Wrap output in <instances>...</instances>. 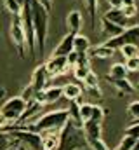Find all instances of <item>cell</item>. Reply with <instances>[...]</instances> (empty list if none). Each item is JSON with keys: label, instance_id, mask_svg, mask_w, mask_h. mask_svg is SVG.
<instances>
[{"label": "cell", "instance_id": "obj_31", "mask_svg": "<svg viewBox=\"0 0 139 150\" xmlns=\"http://www.w3.org/2000/svg\"><path fill=\"white\" fill-rule=\"evenodd\" d=\"M4 7H5V9H7V12H11L12 16L21 12V5H19L16 0H4Z\"/></svg>", "mask_w": 139, "mask_h": 150}, {"label": "cell", "instance_id": "obj_38", "mask_svg": "<svg viewBox=\"0 0 139 150\" xmlns=\"http://www.w3.org/2000/svg\"><path fill=\"white\" fill-rule=\"evenodd\" d=\"M106 2H108L110 9H122V7H124L122 0H106Z\"/></svg>", "mask_w": 139, "mask_h": 150}, {"label": "cell", "instance_id": "obj_22", "mask_svg": "<svg viewBox=\"0 0 139 150\" xmlns=\"http://www.w3.org/2000/svg\"><path fill=\"white\" fill-rule=\"evenodd\" d=\"M115 87L118 89V94H120V96H122V94H131V93L134 91V86L131 84V80H129L127 77L115 80Z\"/></svg>", "mask_w": 139, "mask_h": 150}, {"label": "cell", "instance_id": "obj_24", "mask_svg": "<svg viewBox=\"0 0 139 150\" xmlns=\"http://www.w3.org/2000/svg\"><path fill=\"white\" fill-rule=\"evenodd\" d=\"M16 145V140L7 133V131H2L0 129V150H9L11 147Z\"/></svg>", "mask_w": 139, "mask_h": 150}, {"label": "cell", "instance_id": "obj_43", "mask_svg": "<svg viewBox=\"0 0 139 150\" xmlns=\"http://www.w3.org/2000/svg\"><path fill=\"white\" fill-rule=\"evenodd\" d=\"M16 2H18V4H19V5H21V7H23V4H25V2H26V0H16Z\"/></svg>", "mask_w": 139, "mask_h": 150}, {"label": "cell", "instance_id": "obj_15", "mask_svg": "<svg viewBox=\"0 0 139 150\" xmlns=\"http://www.w3.org/2000/svg\"><path fill=\"white\" fill-rule=\"evenodd\" d=\"M42 136V150H56L59 145V131L44 133Z\"/></svg>", "mask_w": 139, "mask_h": 150}, {"label": "cell", "instance_id": "obj_34", "mask_svg": "<svg viewBox=\"0 0 139 150\" xmlns=\"http://www.w3.org/2000/svg\"><path fill=\"white\" fill-rule=\"evenodd\" d=\"M66 61H68L70 68L77 67V65L80 63V52H77V51H71L70 54H66Z\"/></svg>", "mask_w": 139, "mask_h": 150}, {"label": "cell", "instance_id": "obj_13", "mask_svg": "<svg viewBox=\"0 0 139 150\" xmlns=\"http://www.w3.org/2000/svg\"><path fill=\"white\" fill-rule=\"evenodd\" d=\"M124 30H125L124 26H118V25H115V23L108 21L106 18H103V21H101V32H103V35H104L106 38H115V37H118V35H120Z\"/></svg>", "mask_w": 139, "mask_h": 150}, {"label": "cell", "instance_id": "obj_20", "mask_svg": "<svg viewBox=\"0 0 139 150\" xmlns=\"http://www.w3.org/2000/svg\"><path fill=\"white\" fill-rule=\"evenodd\" d=\"M127 75H129V70L125 68L124 63H115V65H111V68H110L108 79H111V80H118V79H125Z\"/></svg>", "mask_w": 139, "mask_h": 150}, {"label": "cell", "instance_id": "obj_30", "mask_svg": "<svg viewBox=\"0 0 139 150\" xmlns=\"http://www.w3.org/2000/svg\"><path fill=\"white\" fill-rule=\"evenodd\" d=\"M124 65H125V68L129 70V74H131V72H139V54L138 56H132V58H127Z\"/></svg>", "mask_w": 139, "mask_h": 150}, {"label": "cell", "instance_id": "obj_44", "mask_svg": "<svg viewBox=\"0 0 139 150\" xmlns=\"http://www.w3.org/2000/svg\"><path fill=\"white\" fill-rule=\"evenodd\" d=\"M134 89H138V91H139V82L136 84V87H134Z\"/></svg>", "mask_w": 139, "mask_h": 150}, {"label": "cell", "instance_id": "obj_4", "mask_svg": "<svg viewBox=\"0 0 139 150\" xmlns=\"http://www.w3.org/2000/svg\"><path fill=\"white\" fill-rule=\"evenodd\" d=\"M19 19H21V25H23V30H25V37H26V49L30 52V58L33 59L37 51H35V32H33V16H32V4L30 0H26L21 7V12H19Z\"/></svg>", "mask_w": 139, "mask_h": 150}, {"label": "cell", "instance_id": "obj_37", "mask_svg": "<svg viewBox=\"0 0 139 150\" xmlns=\"http://www.w3.org/2000/svg\"><path fill=\"white\" fill-rule=\"evenodd\" d=\"M89 147L92 150H108V147L104 145V142L99 138V140H92V142H89Z\"/></svg>", "mask_w": 139, "mask_h": 150}, {"label": "cell", "instance_id": "obj_19", "mask_svg": "<svg viewBox=\"0 0 139 150\" xmlns=\"http://www.w3.org/2000/svg\"><path fill=\"white\" fill-rule=\"evenodd\" d=\"M89 49H91V40H89V37L77 33L75 38H73V51H77V52H89Z\"/></svg>", "mask_w": 139, "mask_h": 150}, {"label": "cell", "instance_id": "obj_1", "mask_svg": "<svg viewBox=\"0 0 139 150\" xmlns=\"http://www.w3.org/2000/svg\"><path fill=\"white\" fill-rule=\"evenodd\" d=\"M87 138L80 122L68 119L66 124L59 129V145L56 150H82L87 149Z\"/></svg>", "mask_w": 139, "mask_h": 150}, {"label": "cell", "instance_id": "obj_33", "mask_svg": "<svg viewBox=\"0 0 139 150\" xmlns=\"http://www.w3.org/2000/svg\"><path fill=\"white\" fill-rule=\"evenodd\" d=\"M91 119L96 120V122H103V119H104V108L103 107L92 105V115H91Z\"/></svg>", "mask_w": 139, "mask_h": 150}, {"label": "cell", "instance_id": "obj_9", "mask_svg": "<svg viewBox=\"0 0 139 150\" xmlns=\"http://www.w3.org/2000/svg\"><path fill=\"white\" fill-rule=\"evenodd\" d=\"M47 79H49V74H47L45 63H44V65H38V67L33 70L32 82H30V84H32V87L35 89V93H37V91L45 89V86H47Z\"/></svg>", "mask_w": 139, "mask_h": 150}, {"label": "cell", "instance_id": "obj_16", "mask_svg": "<svg viewBox=\"0 0 139 150\" xmlns=\"http://www.w3.org/2000/svg\"><path fill=\"white\" fill-rule=\"evenodd\" d=\"M89 56L99 58V59H108V58L115 56V49L108 47L103 42V44H99V45H96V47H91V49H89Z\"/></svg>", "mask_w": 139, "mask_h": 150}, {"label": "cell", "instance_id": "obj_27", "mask_svg": "<svg viewBox=\"0 0 139 150\" xmlns=\"http://www.w3.org/2000/svg\"><path fill=\"white\" fill-rule=\"evenodd\" d=\"M84 84H85L87 89H96V87H99V79H98V75L91 70L87 74V77L84 79Z\"/></svg>", "mask_w": 139, "mask_h": 150}, {"label": "cell", "instance_id": "obj_29", "mask_svg": "<svg viewBox=\"0 0 139 150\" xmlns=\"http://www.w3.org/2000/svg\"><path fill=\"white\" fill-rule=\"evenodd\" d=\"M136 142H138V140H134L132 136H127V134H125V136L122 138V142L117 145L115 150H132V147L136 145Z\"/></svg>", "mask_w": 139, "mask_h": 150}, {"label": "cell", "instance_id": "obj_25", "mask_svg": "<svg viewBox=\"0 0 139 150\" xmlns=\"http://www.w3.org/2000/svg\"><path fill=\"white\" fill-rule=\"evenodd\" d=\"M91 72V65H77L73 67V77L80 82H84V79L87 77V74Z\"/></svg>", "mask_w": 139, "mask_h": 150}, {"label": "cell", "instance_id": "obj_32", "mask_svg": "<svg viewBox=\"0 0 139 150\" xmlns=\"http://www.w3.org/2000/svg\"><path fill=\"white\" fill-rule=\"evenodd\" d=\"M125 134L132 136L134 140H139V119H136L129 127H125Z\"/></svg>", "mask_w": 139, "mask_h": 150}, {"label": "cell", "instance_id": "obj_42", "mask_svg": "<svg viewBox=\"0 0 139 150\" xmlns=\"http://www.w3.org/2000/svg\"><path fill=\"white\" fill-rule=\"evenodd\" d=\"M132 150H139V140H138V142H136V145L132 147Z\"/></svg>", "mask_w": 139, "mask_h": 150}, {"label": "cell", "instance_id": "obj_2", "mask_svg": "<svg viewBox=\"0 0 139 150\" xmlns=\"http://www.w3.org/2000/svg\"><path fill=\"white\" fill-rule=\"evenodd\" d=\"M32 4V16H33V32H35V51L37 54L44 56L45 52V38H47V30H49V11L38 2V0H30Z\"/></svg>", "mask_w": 139, "mask_h": 150}, {"label": "cell", "instance_id": "obj_21", "mask_svg": "<svg viewBox=\"0 0 139 150\" xmlns=\"http://www.w3.org/2000/svg\"><path fill=\"white\" fill-rule=\"evenodd\" d=\"M44 91H45V103H56L63 96V87H59V86H52Z\"/></svg>", "mask_w": 139, "mask_h": 150}, {"label": "cell", "instance_id": "obj_12", "mask_svg": "<svg viewBox=\"0 0 139 150\" xmlns=\"http://www.w3.org/2000/svg\"><path fill=\"white\" fill-rule=\"evenodd\" d=\"M66 25H68V32L77 35L80 33L82 30V25H84V18H82V12L80 11H71L66 18Z\"/></svg>", "mask_w": 139, "mask_h": 150}, {"label": "cell", "instance_id": "obj_11", "mask_svg": "<svg viewBox=\"0 0 139 150\" xmlns=\"http://www.w3.org/2000/svg\"><path fill=\"white\" fill-rule=\"evenodd\" d=\"M82 127H84V133H85L87 143L92 142V140H99V138H101V122H96V120L89 119L87 122L82 124Z\"/></svg>", "mask_w": 139, "mask_h": 150}, {"label": "cell", "instance_id": "obj_28", "mask_svg": "<svg viewBox=\"0 0 139 150\" xmlns=\"http://www.w3.org/2000/svg\"><path fill=\"white\" fill-rule=\"evenodd\" d=\"M19 98L26 103V105H30L32 101H33V98H35V89L32 87V84H28L23 91H21V94H19Z\"/></svg>", "mask_w": 139, "mask_h": 150}, {"label": "cell", "instance_id": "obj_5", "mask_svg": "<svg viewBox=\"0 0 139 150\" xmlns=\"http://www.w3.org/2000/svg\"><path fill=\"white\" fill-rule=\"evenodd\" d=\"M26 108H28V105L19 98V96H14V98H9L4 105H2V108H0V115L9 122V126L12 124V122H18L25 112H26Z\"/></svg>", "mask_w": 139, "mask_h": 150}, {"label": "cell", "instance_id": "obj_17", "mask_svg": "<svg viewBox=\"0 0 139 150\" xmlns=\"http://www.w3.org/2000/svg\"><path fill=\"white\" fill-rule=\"evenodd\" d=\"M80 94H82V87H80L78 84H75V82H68V84L63 86V98H66L68 101L77 100Z\"/></svg>", "mask_w": 139, "mask_h": 150}, {"label": "cell", "instance_id": "obj_3", "mask_svg": "<svg viewBox=\"0 0 139 150\" xmlns=\"http://www.w3.org/2000/svg\"><path fill=\"white\" fill-rule=\"evenodd\" d=\"M70 119V112L68 108H61V110H54V112L44 113L42 117H38L35 122H30L23 127L35 131L38 134H44V133H52V131H59L66 120Z\"/></svg>", "mask_w": 139, "mask_h": 150}, {"label": "cell", "instance_id": "obj_41", "mask_svg": "<svg viewBox=\"0 0 139 150\" xmlns=\"http://www.w3.org/2000/svg\"><path fill=\"white\" fill-rule=\"evenodd\" d=\"M122 4L124 5H131V4H134V0H122Z\"/></svg>", "mask_w": 139, "mask_h": 150}, {"label": "cell", "instance_id": "obj_8", "mask_svg": "<svg viewBox=\"0 0 139 150\" xmlns=\"http://www.w3.org/2000/svg\"><path fill=\"white\" fill-rule=\"evenodd\" d=\"M49 77H59L65 75L70 70V65L66 61V56H51V59L45 63Z\"/></svg>", "mask_w": 139, "mask_h": 150}, {"label": "cell", "instance_id": "obj_35", "mask_svg": "<svg viewBox=\"0 0 139 150\" xmlns=\"http://www.w3.org/2000/svg\"><path fill=\"white\" fill-rule=\"evenodd\" d=\"M122 11H124V14H125V18H127V19H132V18L138 14V7H136V4L124 5V7H122Z\"/></svg>", "mask_w": 139, "mask_h": 150}, {"label": "cell", "instance_id": "obj_10", "mask_svg": "<svg viewBox=\"0 0 139 150\" xmlns=\"http://www.w3.org/2000/svg\"><path fill=\"white\" fill-rule=\"evenodd\" d=\"M73 38H75V35L68 32L65 37L59 40V44L54 47L52 56H66V54H70L73 51Z\"/></svg>", "mask_w": 139, "mask_h": 150}, {"label": "cell", "instance_id": "obj_7", "mask_svg": "<svg viewBox=\"0 0 139 150\" xmlns=\"http://www.w3.org/2000/svg\"><path fill=\"white\" fill-rule=\"evenodd\" d=\"M11 38L16 45V49L19 51V56L25 58L26 56V37H25V30L19 19V14L12 16V23H11Z\"/></svg>", "mask_w": 139, "mask_h": 150}, {"label": "cell", "instance_id": "obj_39", "mask_svg": "<svg viewBox=\"0 0 139 150\" xmlns=\"http://www.w3.org/2000/svg\"><path fill=\"white\" fill-rule=\"evenodd\" d=\"M38 2H40L47 11H51V7H52V0H38Z\"/></svg>", "mask_w": 139, "mask_h": 150}, {"label": "cell", "instance_id": "obj_6", "mask_svg": "<svg viewBox=\"0 0 139 150\" xmlns=\"http://www.w3.org/2000/svg\"><path fill=\"white\" fill-rule=\"evenodd\" d=\"M127 42H131V44H136L139 47V25H134V26H127L118 37L115 38H108V40H104V44L108 45V47H111V49H115V51H118V47L120 45H124V44H127Z\"/></svg>", "mask_w": 139, "mask_h": 150}, {"label": "cell", "instance_id": "obj_36", "mask_svg": "<svg viewBox=\"0 0 139 150\" xmlns=\"http://www.w3.org/2000/svg\"><path fill=\"white\" fill-rule=\"evenodd\" d=\"M129 115L136 120L139 119V101H132L131 105H129Z\"/></svg>", "mask_w": 139, "mask_h": 150}, {"label": "cell", "instance_id": "obj_14", "mask_svg": "<svg viewBox=\"0 0 139 150\" xmlns=\"http://www.w3.org/2000/svg\"><path fill=\"white\" fill-rule=\"evenodd\" d=\"M103 18H106L108 21H111V23H115V25H118V26H124V28H127V18H125V14H124V11L122 9H110L108 12H104Z\"/></svg>", "mask_w": 139, "mask_h": 150}, {"label": "cell", "instance_id": "obj_23", "mask_svg": "<svg viewBox=\"0 0 139 150\" xmlns=\"http://www.w3.org/2000/svg\"><path fill=\"white\" fill-rule=\"evenodd\" d=\"M118 51L122 52V56L127 59V58H132V56H138L139 54V47L136 44H131V42H127V44H124V45H120L118 47Z\"/></svg>", "mask_w": 139, "mask_h": 150}, {"label": "cell", "instance_id": "obj_18", "mask_svg": "<svg viewBox=\"0 0 139 150\" xmlns=\"http://www.w3.org/2000/svg\"><path fill=\"white\" fill-rule=\"evenodd\" d=\"M87 12H89V19H91V28L96 32L98 30V0H84Z\"/></svg>", "mask_w": 139, "mask_h": 150}, {"label": "cell", "instance_id": "obj_40", "mask_svg": "<svg viewBox=\"0 0 139 150\" xmlns=\"http://www.w3.org/2000/svg\"><path fill=\"white\" fill-rule=\"evenodd\" d=\"M4 98H5V89L0 87V100H4Z\"/></svg>", "mask_w": 139, "mask_h": 150}, {"label": "cell", "instance_id": "obj_26", "mask_svg": "<svg viewBox=\"0 0 139 150\" xmlns=\"http://www.w3.org/2000/svg\"><path fill=\"white\" fill-rule=\"evenodd\" d=\"M78 113H80V122H87L92 115V105L91 103H82L80 108H78Z\"/></svg>", "mask_w": 139, "mask_h": 150}]
</instances>
